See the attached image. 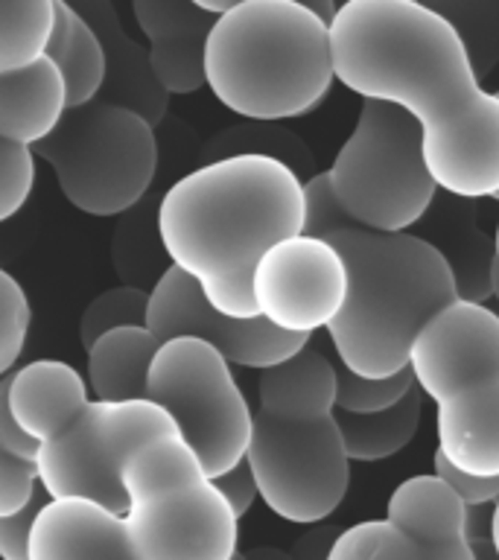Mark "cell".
Returning a JSON list of instances; mask_svg holds the SVG:
<instances>
[{
	"mask_svg": "<svg viewBox=\"0 0 499 560\" xmlns=\"http://www.w3.org/2000/svg\"><path fill=\"white\" fill-rule=\"evenodd\" d=\"M33 155L50 164L61 196L88 217H123L138 208L158 173L155 129L129 108L100 100L68 108Z\"/></svg>",
	"mask_w": 499,
	"mask_h": 560,
	"instance_id": "obj_9",
	"label": "cell"
},
{
	"mask_svg": "<svg viewBox=\"0 0 499 560\" xmlns=\"http://www.w3.org/2000/svg\"><path fill=\"white\" fill-rule=\"evenodd\" d=\"M236 155H263L275 158L283 166L306 182L313 173L315 158L304 140L298 138L295 131L283 129L280 122H240L231 129H222L217 138L205 147V164L210 161H222V158Z\"/></svg>",
	"mask_w": 499,
	"mask_h": 560,
	"instance_id": "obj_23",
	"label": "cell"
},
{
	"mask_svg": "<svg viewBox=\"0 0 499 560\" xmlns=\"http://www.w3.org/2000/svg\"><path fill=\"white\" fill-rule=\"evenodd\" d=\"M234 560H245V555H243V551H236V555H234Z\"/></svg>",
	"mask_w": 499,
	"mask_h": 560,
	"instance_id": "obj_44",
	"label": "cell"
},
{
	"mask_svg": "<svg viewBox=\"0 0 499 560\" xmlns=\"http://www.w3.org/2000/svg\"><path fill=\"white\" fill-rule=\"evenodd\" d=\"M245 464L271 514L318 525L341 505L350 462L336 423V374L322 350L306 345L260 371L257 411Z\"/></svg>",
	"mask_w": 499,
	"mask_h": 560,
	"instance_id": "obj_4",
	"label": "cell"
},
{
	"mask_svg": "<svg viewBox=\"0 0 499 560\" xmlns=\"http://www.w3.org/2000/svg\"><path fill=\"white\" fill-rule=\"evenodd\" d=\"M205 85L248 122L304 117L330 94V26L301 0H236L205 44Z\"/></svg>",
	"mask_w": 499,
	"mask_h": 560,
	"instance_id": "obj_5",
	"label": "cell"
},
{
	"mask_svg": "<svg viewBox=\"0 0 499 560\" xmlns=\"http://www.w3.org/2000/svg\"><path fill=\"white\" fill-rule=\"evenodd\" d=\"M147 330L158 341L178 339V336L208 341L210 348L225 357L228 365L254 368V371L280 365L313 341L310 336H292L271 327L260 315L228 318L217 313L208 304V298L201 295L196 280L182 275L175 266H166L155 287L149 289Z\"/></svg>",
	"mask_w": 499,
	"mask_h": 560,
	"instance_id": "obj_14",
	"label": "cell"
},
{
	"mask_svg": "<svg viewBox=\"0 0 499 560\" xmlns=\"http://www.w3.org/2000/svg\"><path fill=\"white\" fill-rule=\"evenodd\" d=\"M73 9L85 18L88 26L103 44L105 82L96 100L129 108L155 129L158 122H164L170 94L158 85L152 65H149L147 44H140L126 30L120 12L108 0H85Z\"/></svg>",
	"mask_w": 499,
	"mask_h": 560,
	"instance_id": "obj_16",
	"label": "cell"
},
{
	"mask_svg": "<svg viewBox=\"0 0 499 560\" xmlns=\"http://www.w3.org/2000/svg\"><path fill=\"white\" fill-rule=\"evenodd\" d=\"M453 26L476 79H485L499 65V0H444L429 3Z\"/></svg>",
	"mask_w": 499,
	"mask_h": 560,
	"instance_id": "obj_25",
	"label": "cell"
},
{
	"mask_svg": "<svg viewBox=\"0 0 499 560\" xmlns=\"http://www.w3.org/2000/svg\"><path fill=\"white\" fill-rule=\"evenodd\" d=\"M432 476L441 479L446 488L453 490L455 499L467 505H494L499 499V476L497 479H479V476H471V472L459 470L453 464L446 462L444 455H432Z\"/></svg>",
	"mask_w": 499,
	"mask_h": 560,
	"instance_id": "obj_32",
	"label": "cell"
},
{
	"mask_svg": "<svg viewBox=\"0 0 499 560\" xmlns=\"http://www.w3.org/2000/svg\"><path fill=\"white\" fill-rule=\"evenodd\" d=\"M245 560H292V555L278 546H254V549L243 551Z\"/></svg>",
	"mask_w": 499,
	"mask_h": 560,
	"instance_id": "obj_39",
	"label": "cell"
},
{
	"mask_svg": "<svg viewBox=\"0 0 499 560\" xmlns=\"http://www.w3.org/2000/svg\"><path fill=\"white\" fill-rule=\"evenodd\" d=\"M0 450L15 458H24V462H35V455H38V444L24 435V429L18 427L9 411V374L0 376Z\"/></svg>",
	"mask_w": 499,
	"mask_h": 560,
	"instance_id": "obj_35",
	"label": "cell"
},
{
	"mask_svg": "<svg viewBox=\"0 0 499 560\" xmlns=\"http://www.w3.org/2000/svg\"><path fill=\"white\" fill-rule=\"evenodd\" d=\"M348 292V271L327 240L295 234L263 254L252 275L257 315L292 336L327 330Z\"/></svg>",
	"mask_w": 499,
	"mask_h": 560,
	"instance_id": "obj_13",
	"label": "cell"
},
{
	"mask_svg": "<svg viewBox=\"0 0 499 560\" xmlns=\"http://www.w3.org/2000/svg\"><path fill=\"white\" fill-rule=\"evenodd\" d=\"M147 400L173 418L208 479L245 458L254 411L225 357L208 341L190 336L161 341L149 365Z\"/></svg>",
	"mask_w": 499,
	"mask_h": 560,
	"instance_id": "obj_10",
	"label": "cell"
},
{
	"mask_svg": "<svg viewBox=\"0 0 499 560\" xmlns=\"http://www.w3.org/2000/svg\"><path fill=\"white\" fill-rule=\"evenodd\" d=\"M35 187L33 149L0 140V222L21 213Z\"/></svg>",
	"mask_w": 499,
	"mask_h": 560,
	"instance_id": "obj_30",
	"label": "cell"
},
{
	"mask_svg": "<svg viewBox=\"0 0 499 560\" xmlns=\"http://www.w3.org/2000/svg\"><path fill=\"white\" fill-rule=\"evenodd\" d=\"M38 470L35 462H24L0 450V516L21 514L38 497Z\"/></svg>",
	"mask_w": 499,
	"mask_h": 560,
	"instance_id": "obj_31",
	"label": "cell"
},
{
	"mask_svg": "<svg viewBox=\"0 0 499 560\" xmlns=\"http://www.w3.org/2000/svg\"><path fill=\"white\" fill-rule=\"evenodd\" d=\"M50 61L65 79L68 108H85V105L96 103L105 82V52L96 33L79 12L68 44Z\"/></svg>",
	"mask_w": 499,
	"mask_h": 560,
	"instance_id": "obj_26",
	"label": "cell"
},
{
	"mask_svg": "<svg viewBox=\"0 0 499 560\" xmlns=\"http://www.w3.org/2000/svg\"><path fill=\"white\" fill-rule=\"evenodd\" d=\"M304 199L301 234L327 240L348 271L345 304L327 324L336 357L368 380L397 374L409 365L420 327L459 301L453 271L420 234H383L353 225L330 199L324 173L306 178Z\"/></svg>",
	"mask_w": 499,
	"mask_h": 560,
	"instance_id": "obj_3",
	"label": "cell"
},
{
	"mask_svg": "<svg viewBox=\"0 0 499 560\" xmlns=\"http://www.w3.org/2000/svg\"><path fill=\"white\" fill-rule=\"evenodd\" d=\"M44 505L47 493L38 490V497L21 514L0 516V560H30V534Z\"/></svg>",
	"mask_w": 499,
	"mask_h": 560,
	"instance_id": "obj_33",
	"label": "cell"
},
{
	"mask_svg": "<svg viewBox=\"0 0 499 560\" xmlns=\"http://www.w3.org/2000/svg\"><path fill=\"white\" fill-rule=\"evenodd\" d=\"M310 12H313L318 21H322L324 26L333 24V18H336V12H339V7L333 3V0H301Z\"/></svg>",
	"mask_w": 499,
	"mask_h": 560,
	"instance_id": "obj_38",
	"label": "cell"
},
{
	"mask_svg": "<svg viewBox=\"0 0 499 560\" xmlns=\"http://www.w3.org/2000/svg\"><path fill=\"white\" fill-rule=\"evenodd\" d=\"M333 374H336V411H348V415H374L392 409L394 402H401L415 388L409 365L385 380H368L348 371L341 362H333Z\"/></svg>",
	"mask_w": 499,
	"mask_h": 560,
	"instance_id": "obj_28",
	"label": "cell"
},
{
	"mask_svg": "<svg viewBox=\"0 0 499 560\" xmlns=\"http://www.w3.org/2000/svg\"><path fill=\"white\" fill-rule=\"evenodd\" d=\"M304 182L275 158L236 155L201 164L166 187L155 208L170 266L196 280L228 318H257L254 266L271 245L304 231Z\"/></svg>",
	"mask_w": 499,
	"mask_h": 560,
	"instance_id": "obj_2",
	"label": "cell"
},
{
	"mask_svg": "<svg viewBox=\"0 0 499 560\" xmlns=\"http://www.w3.org/2000/svg\"><path fill=\"white\" fill-rule=\"evenodd\" d=\"M155 438H178V429L152 400H91L59 435L38 446V485L47 499H88L123 516V464Z\"/></svg>",
	"mask_w": 499,
	"mask_h": 560,
	"instance_id": "obj_11",
	"label": "cell"
},
{
	"mask_svg": "<svg viewBox=\"0 0 499 560\" xmlns=\"http://www.w3.org/2000/svg\"><path fill=\"white\" fill-rule=\"evenodd\" d=\"M53 15V0H0V77L44 59Z\"/></svg>",
	"mask_w": 499,
	"mask_h": 560,
	"instance_id": "obj_24",
	"label": "cell"
},
{
	"mask_svg": "<svg viewBox=\"0 0 499 560\" xmlns=\"http://www.w3.org/2000/svg\"><path fill=\"white\" fill-rule=\"evenodd\" d=\"M490 298H497L499 304V260L490 262Z\"/></svg>",
	"mask_w": 499,
	"mask_h": 560,
	"instance_id": "obj_42",
	"label": "cell"
},
{
	"mask_svg": "<svg viewBox=\"0 0 499 560\" xmlns=\"http://www.w3.org/2000/svg\"><path fill=\"white\" fill-rule=\"evenodd\" d=\"M68 112L65 79L50 59L0 77V140L33 149L53 135Z\"/></svg>",
	"mask_w": 499,
	"mask_h": 560,
	"instance_id": "obj_19",
	"label": "cell"
},
{
	"mask_svg": "<svg viewBox=\"0 0 499 560\" xmlns=\"http://www.w3.org/2000/svg\"><path fill=\"white\" fill-rule=\"evenodd\" d=\"M327 560H476L464 505L432 472L401 481L385 516L341 528Z\"/></svg>",
	"mask_w": 499,
	"mask_h": 560,
	"instance_id": "obj_12",
	"label": "cell"
},
{
	"mask_svg": "<svg viewBox=\"0 0 499 560\" xmlns=\"http://www.w3.org/2000/svg\"><path fill=\"white\" fill-rule=\"evenodd\" d=\"M333 79L418 122L423 161L453 199L499 192V96L485 91L464 44L418 0H348L330 24Z\"/></svg>",
	"mask_w": 499,
	"mask_h": 560,
	"instance_id": "obj_1",
	"label": "cell"
},
{
	"mask_svg": "<svg viewBox=\"0 0 499 560\" xmlns=\"http://www.w3.org/2000/svg\"><path fill=\"white\" fill-rule=\"evenodd\" d=\"M210 481H213L219 493L225 497V502L231 505L236 520H243V516L252 511L254 499H257V485H254V476L252 470H248L245 458L236 464V467H231V470L222 472V476H217V479H210Z\"/></svg>",
	"mask_w": 499,
	"mask_h": 560,
	"instance_id": "obj_34",
	"label": "cell"
},
{
	"mask_svg": "<svg viewBox=\"0 0 499 560\" xmlns=\"http://www.w3.org/2000/svg\"><path fill=\"white\" fill-rule=\"evenodd\" d=\"M30 560H138L120 514L88 499H47L30 534Z\"/></svg>",
	"mask_w": 499,
	"mask_h": 560,
	"instance_id": "obj_17",
	"label": "cell"
},
{
	"mask_svg": "<svg viewBox=\"0 0 499 560\" xmlns=\"http://www.w3.org/2000/svg\"><path fill=\"white\" fill-rule=\"evenodd\" d=\"M193 3H196V7H199L205 15L222 18L225 12H231V9H234L236 0H193Z\"/></svg>",
	"mask_w": 499,
	"mask_h": 560,
	"instance_id": "obj_40",
	"label": "cell"
},
{
	"mask_svg": "<svg viewBox=\"0 0 499 560\" xmlns=\"http://www.w3.org/2000/svg\"><path fill=\"white\" fill-rule=\"evenodd\" d=\"M409 368L436 402L438 453L459 470L499 476V313L455 301L411 341Z\"/></svg>",
	"mask_w": 499,
	"mask_h": 560,
	"instance_id": "obj_6",
	"label": "cell"
},
{
	"mask_svg": "<svg viewBox=\"0 0 499 560\" xmlns=\"http://www.w3.org/2000/svg\"><path fill=\"white\" fill-rule=\"evenodd\" d=\"M490 514H494V505L464 508V537L471 540V546H476V542H488Z\"/></svg>",
	"mask_w": 499,
	"mask_h": 560,
	"instance_id": "obj_37",
	"label": "cell"
},
{
	"mask_svg": "<svg viewBox=\"0 0 499 560\" xmlns=\"http://www.w3.org/2000/svg\"><path fill=\"white\" fill-rule=\"evenodd\" d=\"M131 15L147 38L149 65L166 94L205 88V44L217 18L193 0H131Z\"/></svg>",
	"mask_w": 499,
	"mask_h": 560,
	"instance_id": "obj_15",
	"label": "cell"
},
{
	"mask_svg": "<svg viewBox=\"0 0 499 560\" xmlns=\"http://www.w3.org/2000/svg\"><path fill=\"white\" fill-rule=\"evenodd\" d=\"M423 240L436 245L453 271L459 301L485 304L490 298V262L497 260L494 240H485L476 213L464 205V199L444 205L441 217L436 219V225H429Z\"/></svg>",
	"mask_w": 499,
	"mask_h": 560,
	"instance_id": "obj_21",
	"label": "cell"
},
{
	"mask_svg": "<svg viewBox=\"0 0 499 560\" xmlns=\"http://www.w3.org/2000/svg\"><path fill=\"white\" fill-rule=\"evenodd\" d=\"M324 178L336 208L353 225L383 234H403L418 225L438 199L418 122L374 100H362L357 126Z\"/></svg>",
	"mask_w": 499,
	"mask_h": 560,
	"instance_id": "obj_8",
	"label": "cell"
},
{
	"mask_svg": "<svg viewBox=\"0 0 499 560\" xmlns=\"http://www.w3.org/2000/svg\"><path fill=\"white\" fill-rule=\"evenodd\" d=\"M120 485L138 560H234L240 551V520L182 438L138 446Z\"/></svg>",
	"mask_w": 499,
	"mask_h": 560,
	"instance_id": "obj_7",
	"label": "cell"
},
{
	"mask_svg": "<svg viewBox=\"0 0 499 560\" xmlns=\"http://www.w3.org/2000/svg\"><path fill=\"white\" fill-rule=\"evenodd\" d=\"M161 341L147 327H117L85 350V383L94 400H147L149 365Z\"/></svg>",
	"mask_w": 499,
	"mask_h": 560,
	"instance_id": "obj_20",
	"label": "cell"
},
{
	"mask_svg": "<svg viewBox=\"0 0 499 560\" xmlns=\"http://www.w3.org/2000/svg\"><path fill=\"white\" fill-rule=\"evenodd\" d=\"M91 402L85 376L59 359H35L9 374V411L42 446Z\"/></svg>",
	"mask_w": 499,
	"mask_h": 560,
	"instance_id": "obj_18",
	"label": "cell"
},
{
	"mask_svg": "<svg viewBox=\"0 0 499 560\" xmlns=\"http://www.w3.org/2000/svg\"><path fill=\"white\" fill-rule=\"evenodd\" d=\"M488 546H490V551H494V558L499 560V499H497V502H494V514H490Z\"/></svg>",
	"mask_w": 499,
	"mask_h": 560,
	"instance_id": "obj_41",
	"label": "cell"
},
{
	"mask_svg": "<svg viewBox=\"0 0 499 560\" xmlns=\"http://www.w3.org/2000/svg\"><path fill=\"white\" fill-rule=\"evenodd\" d=\"M339 532L341 528H336V525H315V528L304 532L292 542L289 555H292V560H327L333 540L339 537Z\"/></svg>",
	"mask_w": 499,
	"mask_h": 560,
	"instance_id": "obj_36",
	"label": "cell"
},
{
	"mask_svg": "<svg viewBox=\"0 0 499 560\" xmlns=\"http://www.w3.org/2000/svg\"><path fill=\"white\" fill-rule=\"evenodd\" d=\"M30 322L33 310L24 287L7 269H0V376L12 374V365L24 353Z\"/></svg>",
	"mask_w": 499,
	"mask_h": 560,
	"instance_id": "obj_29",
	"label": "cell"
},
{
	"mask_svg": "<svg viewBox=\"0 0 499 560\" xmlns=\"http://www.w3.org/2000/svg\"><path fill=\"white\" fill-rule=\"evenodd\" d=\"M473 555H476V560H497L488 542H476V546H473Z\"/></svg>",
	"mask_w": 499,
	"mask_h": 560,
	"instance_id": "obj_43",
	"label": "cell"
},
{
	"mask_svg": "<svg viewBox=\"0 0 499 560\" xmlns=\"http://www.w3.org/2000/svg\"><path fill=\"white\" fill-rule=\"evenodd\" d=\"M147 304L149 289L131 287V283H120V287L100 292L79 318L82 348L88 350L100 336L117 330V327H147Z\"/></svg>",
	"mask_w": 499,
	"mask_h": 560,
	"instance_id": "obj_27",
	"label": "cell"
},
{
	"mask_svg": "<svg viewBox=\"0 0 499 560\" xmlns=\"http://www.w3.org/2000/svg\"><path fill=\"white\" fill-rule=\"evenodd\" d=\"M497 96H499V91H497ZM494 199H497V201H499V192H497V196H494Z\"/></svg>",
	"mask_w": 499,
	"mask_h": 560,
	"instance_id": "obj_45",
	"label": "cell"
},
{
	"mask_svg": "<svg viewBox=\"0 0 499 560\" xmlns=\"http://www.w3.org/2000/svg\"><path fill=\"white\" fill-rule=\"evenodd\" d=\"M423 400L427 397L415 385L401 402H394L392 409L374 411V415L336 411V423H339L348 462H383V458L401 453L403 446L418 435Z\"/></svg>",
	"mask_w": 499,
	"mask_h": 560,
	"instance_id": "obj_22",
	"label": "cell"
}]
</instances>
